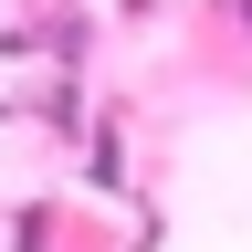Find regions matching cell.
I'll list each match as a JSON object with an SVG mask.
<instances>
[{"label":"cell","mask_w":252,"mask_h":252,"mask_svg":"<svg viewBox=\"0 0 252 252\" xmlns=\"http://www.w3.org/2000/svg\"><path fill=\"white\" fill-rule=\"evenodd\" d=\"M231 21H242V32H252V0H231Z\"/></svg>","instance_id":"6da1fadb"}]
</instances>
